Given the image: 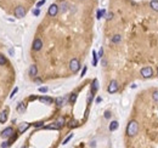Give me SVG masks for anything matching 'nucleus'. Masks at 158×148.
I'll list each match as a JSON object with an SVG mask.
<instances>
[{"mask_svg":"<svg viewBox=\"0 0 158 148\" xmlns=\"http://www.w3.org/2000/svg\"><path fill=\"white\" fill-rule=\"evenodd\" d=\"M139 131V124L135 121V120H131L129 124H128V127H126V133L128 136H134L136 135Z\"/></svg>","mask_w":158,"mask_h":148,"instance_id":"f257e3e1","label":"nucleus"},{"mask_svg":"<svg viewBox=\"0 0 158 148\" xmlns=\"http://www.w3.org/2000/svg\"><path fill=\"white\" fill-rule=\"evenodd\" d=\"M69 69L73 72V73H77L79 69H80V63L77 58H72L71 62H69Z\"/></svg>","mask_w":158,"mask_h":148,"instance_id":"f03ea898","label":"nucleus"},{"mask_svg":"<svg viewBox=\"0 0 158 148\" xmlns=\"http://www.w3.org/2000/svg\"><path fill=\"white\" fill-rule=\"evenodd\" d=\"M14 14H15V17H17V18H23V17L26 16V10H24L23 6H17V7L15 9Z\"/></svg>","mask_w":158,"mask_h":148,"instance_id":"7ed1b4c3","label":"nucleus"},{"mask_svg":"<svg viewBox=\"0 0 158 148\" xmlns=\"http://www.w3.org/2000/svg\"><path fill=\"white\" fill-rule=\"evenodd\" d=\"M141 75L143 78H151L153 75V69L151 67H145L141 69Z\"/></svg>","mask_w":158,"mask_h":148,"instance_id":"20e7f679","label":"nucleus"},{"mask_svg":"<svg viewBox=\"0 0 158 148\" xmlns=\"http://www.w3.org/2000/svg\"><path fill=\"white\" fill-rule=\"evenodd\" d=\"M107 91H108L110 94H114V92H117V91H118V83H117L116 80H112V81L110 83V85H108Z\"/></svg>","mask_w":158,"mask_h":148,"instance_id":"39448f33","label":"nucleus"},{"mask_svg":"<svg viewBox=\"0 0 158 148\" xmlns=\"http://www.w3.org/2000/svg\"><path fill=\"white\" fill-rule=\"evenodd\" d=\"M41 47H43V41L39 38L34 39V41H33V50L34 51H40Z\"/></svg>","mask_w":158,"mask_h":148,"instance_id":"423d86ee","label":"nucleus"},{"mask_svg":"<svg viewBox=\"0 0 158 148\" xmlns=\"http://www.w3.org/2000/svg\"><path fill=\"white\" fill-rule=\"evenodd\" d=\"M12 135H14V129L10 127V126L6 127V129L1 132V137H3V138H9V137H11Z\"/></svg>","mask_w":158,"mask_h":148,"instance_id":"0eeeda50","label":"nucleus"},{"mask_svg":"<svg viewBox=\"0 0 158 148\" xmlns=\"http://www.w3.org/2000/svg\"><path fill=\"white\" fill-rule=\"evenodd\" d=\"M58 10H60V9H58V6H57L56 4H52V5L49 7V11H47V14H49L50 16H52V17H54V16H56V15H57Z\"/></svg>","mask_w":158,"mask_h":148,"instance_id":"6e6552de","label":"nucleus"},{"mask_svg":"<svg viewBox=\"0 0 158 148\" xmlns=\"http://www.w3.org/2000/svg\"><path fill=\"white\" fill-rule=\"evenodd\" d=\"M39 101H40L41 103H45V104H51V103L54 102V100H52L51 97H46V96L40 97V98H39Z\"/></svg>","mask_w":158,"mask_h":148,"instance_id":"1a4fd4ad","label":"nucleus"},{"mask_svg":"<svg viewBox=\"0 0 158 148\" xmlns=\"http://www.w3.org/2000/svg\"><path fill=\"white\" fill-rule=\"evenodd\" d=\"M37 73H38L37 66H35V64H32V66L29 67V75H31V77H35Z\"/></svg>","mask_w":158,"mask_h":148,"instance_id":"9d476101","label":"nucleus"},{"mask_svg":"<svg viewBox=\"0 0 158 148\" xmlns=\"http://www.w3.org/2000/svg\"><path fill=\"white\" fill-rule=\"evenodd\" d=\"M8 120V112L6 111H3L0 113V123H5Z\"/></svg>","mask_w":158,"mask_h":148,"instance_id":"9b49d317","label":"nucleus"},{"mask_svg":"<svg viewBox=\"0 0 158 148\" xmlns=\"http://www.w3.org/2000/svg\"><path fill=\"white\" fill-rule=\"evenodd\" d=\"M150 6L153 11H158V0H152L150 3Z\"/></svg>","mask_w":158,"mask_h":148,"instance_id":"f8f14e48","label":"nucleus"},{"mask_svg":"<svg viewBox=\"0 0 158 148\" xmlns=\"http://www.w3.org/2000/svg\"><path fill=\"white\" fill-rule=\"evenodd\" d=\"M58 9L61 10V12H66V11L68 10V4H67L66 1H62V3H61V5L58 6Z\"/></svg>","mask_w":158,"mask_h":148,"instance_id":"ddd939ff","label":"nucleus"},{"mask_svg":"<svg viewBox=\"0 0 158 148\" xmlns=\"http://www.w3.org/2000/svg\"><path fill=\"white\" fill-rule=\"evenodd\" d=\"M64 102H66V100H64L63 97H57V98L55 100V103H56L58 107H62V106L64 104Z\"/></svg>","mask_w":158,"mask_h":148,"instance_id":"4468645a","label":"nucleus"},{"mask_svg":"<svg viewBox=\"0 0 158 148\" xmlns=\"http://www.w3.org/2000/svg\"><path fill=\"white\" fill-rule=\"evenodd\" d=\"M28 127H29V124H28V123H23V124H21V125H20V127H18V131L22 133V132H24V131H26Z\"/></svg>","mask_w":158,"mask_h":148,"instance_id":"2eb2a0df","label":"nucleus"},{"mask_svg":"<svg viewBox=\"0 0 158 148\" xmlns=\"http://www.w3.org/2000/svg\"><path fill=\"white\" fill-rule=\"evenodd\" d=\"M120 40H122V37H120L119 34H116V35L112 37V39H111V41H112L113 44H118Z\"/></svg>","mask_w":158,"mask_h":148,"instance_id":"dca6fc26","label":"nucleus"},{"mask_svg":"<svg viewBox=\"0 0 158 148\" xmlns=\"http://www.w3.org/2000/svg\"><path fill=\"white\" fill-rule=\"evenodd\" d=\"M44 129H46V130H58L60 129V126L55 123V124H52V125H47V126H44Z\"/></svg>","mask_w":158,"mask_h":148,"instance_id":"f3484780","label":"nucleus"},{"mask_svg":"<svg viewBox=\"0 0 158 148\" xmlns=\"http://www.w3.org/2000/svg\"><path fill=\"white\" fill-rule=\"evenodd\" d=\"M118 129V121H112L111 124H110V130L111 131H114V130H117Z\"/></svg>","mask_w":158,"mask_h":148,"instance_id":"a211bd4d","label":"nucleus"},{"mask_svg":"<svg viewBox=\"0 0 158 148\" xmlns=\"http://www.w3.org/2000/svg\"><path fill=\"white\" fill-rule=\"evenodd\" d=\"M97 58H99V56L96 55L95 51H93V66H96V64H97Z\"/></svg>","mask_w":158,"mask_h":148,"instance_id":"6ab92c4d","label":"nucleus"},{"mask_svg":"<svg viewBox=\"0 0 158 148\" xmlns=\"http://www.w3.org/2000/svg\"><path fill=\"white\" fill-rule=\"evenodd\" d=\"M97 89H99V83H97V80L95 79L94 83H93V89H91V91H93V92H96Z\"/></svg>","mask_w":158,"mask_h":148,"instance_id":"aec40b11","label":"nucleus"},{"mask_svg":"<svg viewBox=\"0 0 158 148\" xmlns=\"http://www.w3.org/2000/svg\"><path fill=\"white\" fill-rule=\"evenodd\" d=\"M105 14H106V10H99V11H97V15H96V16H97L96 18L100 20L102 16H105Z\"/></svg>","mask_w":158,"mask_h":148,"instance_id":"412c9836","label":"nucleus"},{"mask_svg":"<svg viewBox=\"0 0 158 148\" xmlns=\"http://www.w3.org/2000/svg\"><path fill=\"white\" fill-rule=\"evenodd\" d=\"M56 124L61 127V126H63V124H64V119L62 118V117H60L58 119H57V121H56Z\"/></svg>","mask_w":158,"mask_h":148,"instance_id":"4be33fe9","label":"nucleus"},{"mask_svg":"<svg viewBox=\"0 0 158 148\" xmlns=\"http://www.w3.org/2000/svg\"><path fill=\"white\" fill-rule=\"evenodd\" d=\"M152 98H153V101H154L156 103H158V90H156V91L152 94Z\"/></svg>","mask_w":158,"mask_h":148,"instance_id":"5701e85b","label":"nucleus"},{"mask_svg":"<svg viewBox=\"0 0 158 148\" xmlns=\"http://www.w3.org/2000/svg\"><path fill=\"white\" fill-rule=\"evenodd\" d=\"M6 63V58L4 55H0V66H4Z\"/></svg>","mask_w":158,"mask_h":148,"instance_id":"b1692460","label":"nucleus"},{"mask_svg":"<svg viewBox=\"0 0 158 148\" xmlns=\"http://www.w3.org/2000/svg\"><path fill=\"white\" fill-rule=\"evenodd\" d=\"M72 137H73V133H71V135H69V136H68V137H67V138H66V140L62 142V144H67V143H68V142L72 140Z\"/></svg>","mask_w":158,"mask_h":148,"instance_id":"393cba45","label":"nucleus"},{"mask_svg":"<svg viewBox=\"0 0 158 148\" xmlns=\"http://www.w3.org/2000/svg\"><path fill=\"white\" fill-rule=\"evenodd\" d=\"M47 88L46 86H41V88H39V92H43V94H45V92H47Z\"/></svg>","mask_w":158,"mask_h":148,"instance_id":"a878e982","label":"nucleus"},{"mask_svg":"<svg viewBox=\"0 0 158 148\" xmlns=\"http://www.w3.org/2000/svg\"><path fill=\"white\" fill-rule=\"evenodd\" d=\"M45 3H46V0H40V1H38V3H37V7H40V6H43Z\"/></svg>","mask_w":158,"mask_h":148,"instance_id":"bb28decb","label":"nucleus"},{"mask_svg":"<svg viewBox=\"0 0 158 148\" xmlns=\"http://www.w3.org/2000/svg\"><path fill=\"white\" fill-rule=\"evenodd\" d=\"M75 100H77V94H72V95H71V98H69V101H71V102H74Z\"/></svg>","mask_w":158,"mask_h":148,"instance_id":"cd10ccee","label":"nucleus"},{"mask_svg":"<svg viewBox=\"0 0 158 148\" xmlns=\"http://www.w3.org/2000/svg\"><path fill=\"white\" fill-rule=\"evenodd\" d=\"M17 109H18L20 112H22V111H24L26 108H24V106H23V103H20V104H18V107H17Z\"/></svg>","mask_w":158,"mask_h":148,"instance_id":"c85d7f7f","label":"nucleus"},{"mask_svg":"<svg viewBox=\"0 0 158 148\" xmlns=\"http://www.w3.org/2000/svg\"><path fill=\"white\" fill-rule=\"evenodd\" d=\"M39 14H40V10H39V9L33 10V15H34V16H39Z\"/></svg>","mask_w":158,"mask_h":148,"instance_id":"c756f323","label":"nucleus"},{"mask_svg":"<svg viewBox=\"0 0 158 148\" xmlns=\"http://www.w3.org/2000/svg\"><path fill=\"white\" fill-rule=\"evenodd\" d=\"M43 124H44L43 121H38V123H35V124H34V126H35V127H41V126H43Z\"/></svg>","mask_w":158,"mask_h":148,"instance_id":"7c9ffc66","label":"nucleus"},{"mask_svg":"<svg viewBox=\"0 0 158 148\" xmlns=\"http://www.w3.org/2000/svg\"><path fill=\"white\" fill-rule=\"evenodd\" d=\"M9 146H10V142H3L1 144H0V147H3V148L4 147H9Z\"/></svg>","mask_w":158,"mask_h":148,"instance_id":"2f4dec72","label":"nucleus"},{"mask_svg":"<svg viewBox=\"0 0 158 148\" xmlns=\"http://www.w3.org/2000/svg\"><path fill=\"white\" fill-rule=\"evenodd\" d=\"M17 91H18V89H17V88H16V89H15V90H14V91H12V92H11V95H10V98H12V97H14V96H15V94H16V92H17Z\"/></svg>","mask_w":158,"mask_h":148,"instance_id":"473e14b6","label":"nucleus"},{"mask_svg":"<svg viewBox=\"0 0 158 148\" xmlns=\"http://www.w3.org/2000/svg\"><path fill=\"white\" fill-rule=\"evenodd\" d=\"M105 118H106V119H110V118H111V113H110L108 111L105 113Z\"/></svg>","mask_w":158,"mask_h":148,"instance_id":"72a5a7b5","label":"nucleus"},{"mask_svg":"<svg viewBox=\"0 0 158 148\" xmlns=\"http://www.w3.org/2000/svg\"><path fill=\"white\" fill-rule=\"evenodd\" d=\"M106 18H107L108 21H110V20H112V18H113V14H108V15L106 16Z\"/></svg>","mask_w":158,"mask_h":148,"instance_id":"f704fd0d","label":"nucleus"},{"mask_svg":"<svg viewBox=\"0 0 158 148\" xmlns=\"http://www.w3.org/2000/svg\"><path fill=\"white\" fill-rule=\"evenodd\" d=\"M102 55H103V50H102V49H100V51H99V55H97V56H99V57H102Z\"/></svg>","mask_w":158,"mask_h":148,"instance_id":"c9c22d12","label":"nucleus"},{"mask_svg":"<svg viewBox=\"0 0 158 148\" xmlns=\"http://www.w3.org/2000/svg\"><path fill=\"white\" fill-rule=\"evenodd\" d=\"M87 69H88V68H87V67H84V69H83V72H82V77H84V75H85V73H87Z\"/></svg>","mask_w":158,"mask_h":148,"instance_id":"e433bc0d","label":"nucleus"},{"mask_svg":"<svg viewBox=\"0 0 158 148\" xmlns=\"http://www.w3.org/2000/svg\"><path fill=\"white\" fill-rule=\"evenodd\" d=\"M34 100H37V96H31L29 97V101H34Z\"/></svg>","mask_w":158,"mask_h":148,"instance_id":"4c0bfd02","label":"nucleus"},{"mask_svg":"<svg viewBox=\"0 0 158 148\" xmlns=\"http://www.w3.org/2000/svg\"><path fill=\"white\" fill-rule=\"evenodd\" d=\"M101 101H102V98H101V97H97V98H96V102H97V103H100Z\"/></svg>","mask_w":158,"mask_h":148,"instance_id":"58836bf2","label":"nucleus"},{"mask_svg":"<svg viewBox=\"0 0 158 148\" xmlns=\"http://www.w3.org/2000/svg\"><path fill=\"white\" fill-rule=\"evenodd\" d=\"M157 72H158V70H157Z\"/></svg>","mask_w":158,"mask_h":148,"instance_id":"ea45409f","label":"nucleus"}]
</instances>
